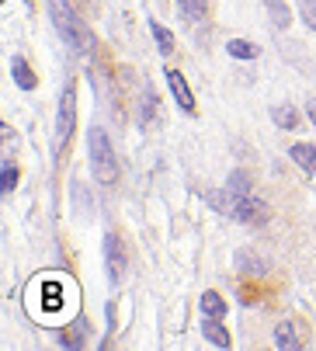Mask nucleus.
<instances>
[{
  "mask_svg": "<svg viewBox=\"0 0 316 351\" xmlns=\"http://www.w3.org/2000/svg\"><path fill=\"white\" fill-rule=\"evenodd\" d=\"M49 18H52V25H56V32H60V38L73 49V53H87L90 49V32H87V25L77 18V11L70 8V0H49Z\"/></svg>",
  "mask_w": 316,
  "mask_h": 351,
  "instance_id": "1",
  "label": "nucleus"
},
{
  "mask_svg": "<svg viewBox=\"0 0 316 351\" xmlns=\"http://www.w3.org/2000/svg\"><path fill=\"white\" fill-rule=\"evenodd\" d=\"M87 146H90V171H94L97 184H115L119 181V160H115V149L108 143V132L101 125H94L87 132Z\"/></svg>",
  "mask_w": 316,
  "mask_h": 351,
  "instance_id": "2",
  "label": "nucleus"
},
{
  "mask_svg": "<svg viewBox=\"0 0 316 351\" xmlns=\"http://www.w3.org/2000/svg\"><path fill=\"white\" fill-rule=\"evenodd\" d=\"M73 125H77V94H73V84H70V87H63V94H60L56 132H52V154H63V146H66Z\"/></svg>",
  "mask_w": 316,
  "mask_h": 351,
  "instance_id": "3",
  "label": "nucleus"
},
{
  "mask_svg": "<svg viewBox=\"0 0 316 351\" xmlns=\"http://www.w3.org/2000/svg\"><path fill=\"white\" fill-rule=\"evenodd\" d=\"M226 216H233L236 223H265L268 219V206L250 191V195H230L226 191Z\"/></svg>",
  "mask_w": 316,
  "mask_h": 351,
  "instance_id": "4",
  "label": "nucleus"
},
{
  "mask_svg": "<svg viewBox=\"0 0 316 351\" xmlns=\"http://www.w3.org/2000/svg\"><path fill=\"white\" fill-rule=\"evenodd\" d=\"M104 268H108V282L119 285L125 275V243L115 233H104Z\"/></svg>",
  "mask_w": 316,
  "mask_h": 351,
  "instance_id": "5",
  "label": "nucleus"
},
{
  "mask_svg": "<svg viewBox=\"0 0 316 351\" xmlns=\"http://www.w3.org/2000/svg\"><path fill=\"white\" fill-rule=\"evenodd\" d=\"M167 84H171V90H174V97H178V105H181L188 115H195V94H191L188 80L181 77V70H167Z\"/></svg>",
  "mask_w": 316,
  "mask_h": 351,
  "instance_id": "6",
  "label": "nucleus"
},
{
  "mask_svg": "<svg viewBox=\"0 0 316 351\" xmlns=\"http://www.w3.org/2000/svg\"><path fill=\"white\" fill-rule=\"evenodd\" d=\"M202 334H205V341H208V344H216V348H230V334H226V327H223V320H219V317H205V320H202Z\"/></svg>",
  "mask_w": 316,
  "mask_h": 351,
  "instance_id": "7",
  "label": "nucleus"
},
{
  "mask_svg": "<svg viewBox=\"0 0 316 351\" xmlns=\"http://www.w3.org/2000/svg\"><path fill=\"white\" fill-rule=\"evenodd\" d=\"M292 160H295L306 174H316V146H309V143H295V146H292Z\"/></svg>",
  "mask_w": 316,
  "mask_h": 351,
  "instance_id": "8",
  "label": "nucleus"
},
{
  "mask_svg": "<svg viewBox=\"0 0 316 351\" xmlns=\"http://www.w3.org/2000/svg\"><path fill=\"white\" fill-rule=\"evenodd\" d=\"M11 77H14V84H18L21 90H35V73H32V66H28L21 56L11 60Z\"/></svg>",
  "mask_w": 316,
  "mask_h": 351,
  "instance_id": "9",
  "label": "nucleus"
},
{
  "mask_svg": "<svg viewBox=\"0 0 316 351\" xmlns=\"http://www.w3.org/2000/svg\"><path fill=\"white\" fill-rule=\"evenodd\" d=\"M265 8H268V14H271V25H275L278 32L292 25V11L285 8V0H265Z\"/></svg>",
  "mask_w": 316,
  "mask_h": 351,
  "instance_id": "10",
  "label": "nucleus"
},
{
  "mask_svg": "<svg viewBox=\"0 0 316 351\" xmlns=\"http://www.w3.org/2000/svg\"><path fill=\"white\" fill-rule=\"evenodd\" d=\"M226 53H230L233 60H257L260 49H257L254 42H247V38H230V42H226Z\"/></svg>",
  "mask_w": 316,
  "mask_h": 351,
  "instance_id": "11",
  "label": "nucleus"
},
{
  "mask_svg": "<svg viewBox=\"0 0 316 351\" xmlns=\"http://www.w3.org/2000/svg\"><path fill=\"white\" fill-rule=\"evenodd\" d=\"M275 344H278L282 351H295V348H299L302 341H299L295 327H292V324L285 320V324H278V327H275Z\"/></svg>",
  "mask_w": 316,
  "mask_h": 351,
  "instance_id": "12",
  "label": "nucleus"
},
{
  "mask_svg": "<svg viewBox=\"0 0 316 351\" xmlns=\"http://www.w3.org/2000/svg\"><path fill=\"white\" fill-rule=\"evenodd\" d=\"M198 310H202V317H226V303L216 295V292H205L202 299H198Z\"/></svg>",
  "mask_w": 316,
  "mask_h": 351,
  "instance_id": "13",
  "label": "nucleus"
},
{
  "mask_svg": "<svg viewBox=\"0 0 316 351\" xmlns=\"http://www.w3.org/2000/svg\"><path fill=\"white\" fill-rule=\"evenodd\" d=\"M178 11H181V18L184 21H202L205 18V11H208V0H178Z\"/></svg>",
  "mask_w": 316,
  "mask_h": 351,
  "instance_id": "14",
  "label": "nucleus"
},
{
  "mask_svg": "<svg viewBox=\"0 0 316 351\" xmlns=\"http://www.w3.org/2000/svg\"><path fill=\"white\" fill-rule=\"evenodd\" d=\"M149 32H153V38H156V49H160V56H171V53H174V35H171L164 25H156V21H149Z\"/></svg>",
  "mask_w": 316,
  "mask_h": 351,
  "instance_id": "15",
  "label": "nucleus"
},
{
  "mask_svg": "<svg viewBox=\"0 0 316 351\" xmlns=\"http://www.w3.org/2000/svg\"><path fill=\"white\" fill-rule=\"evenodd\" d=\"M271 119H275V125H282V129H289V132L299 125V112L289 108V105H275V108H271Z\"/></svg>",
  "mask_w": 316,
  "mask_h": 351,
  "instance_id": "16",
  "label": "nucleus"
},
{
  "mask_svg": "<svg viewBox=\"0 0 316 351\" xmlns=\"http://www.w3.org/2000/svg\"><path fill=\"white\" fill-rule=\"evenodd\" d=\"M226 191H230V195H250V191H254L250 174H247V171H233L230 181H226Z\"/></svg>",
  "mask_w": 316,
  "mask_h": 351,
  "instance_id": "17",
  "label": "nucleus"
},
{
  "mask_svg": "<svg viewBox=\"0 0 316 351\" xmlns=\"http://www.w3.org/2000/svg\"><path fill=\"white\" fill-rule=\"evenodd\" d=\"M14 184H18V171H14V164L4 157V164H0V191L11 195V191H14Z\"/></svg>",
  "mask_w": 316,
  "mask_h": 351,
  "instance_id": "18",
  "label": "nucleus"
},
{
  "mask_svg": "<svg viewBox=\"0 0 316 351\" xmlns=\"http://www.w3.org/2000/svg\"><path fill=\"white\" fill-rule=\"evenodd\" d=\"M236 268L247 271V275H265V265H260L250 250H240V254H236Z\"/></svg>",
  "mask_w": 316,
  "mask_h": 351,
  "instance_id": "19",
  "label": "nucleus"
},
{
  "mask_svg": "<svg viewBox=\"0 0 316 351\" xmlns=\"http://www.w3.org/2000/svg\"><path fill=\"white\" fill-rule=\"evenodd\" d=\"M299 14H302V21L316 32V0H299Z\"/></svg>",
  "mask_w": 316,
  "mask_h": 351,
  "instance_id": "20",
  "label": "nucleus"
},
{
  "mask_svg": "<svg viewBox=\"0 0 316 351\" xmlns=\"http://www.w3.org/2000/svg\"><path fill=\"white\" fill-rule=\"evenodd\" d=\"M153 112H156V94L146 87V90H143V125H149V115H153Z\"/></svg>",
  "mask_w": 316,
  "mask_h": 351,
  "instance_id": "21",
  "label": "nucleus"
},
{
  "mask_svg": "<svg viewBox=\"0 0 316 351\" xmlns=\"http://www.w3.org/2000/svg\"><path fill=\"white\" fill-rule=\"evenodd\" d=\"M0 132H4V146H11V139H14V129L4 122V125H0Z\"/></svg>",
  "mask_w": 316,
  "mask_h": 351,
  "instance_id": "22",
  "label": "nucleus"
},
{
  "mask_svg": "<svg viewBox=\"0 0 316 351\" xmlns=\"http://www.w3.org/2000/svg\"><path fill=\"white\" fill-rule=\"evenodd\" d=\"M306 112H309V119H313V125H316V101H309V105H306Z\"/></svg>",
  "mask_w": 316,
  "mask_h": 351,
  "instance_id": "23",
  "label": "nucleus"
}]
</instances>
